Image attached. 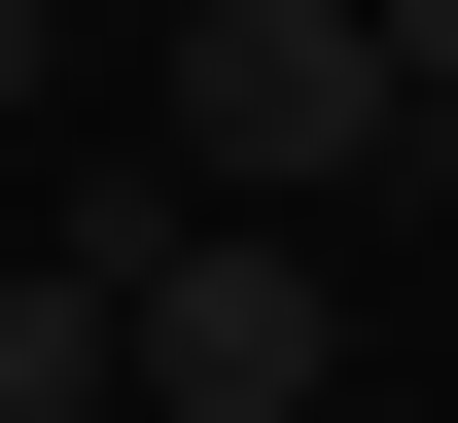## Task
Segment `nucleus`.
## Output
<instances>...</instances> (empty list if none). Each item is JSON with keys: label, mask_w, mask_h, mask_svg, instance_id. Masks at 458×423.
I'll return each mask as SVG.
<instances>
[{"label": "nucleus", "mask_w": 458, "mask_h": 423, "mask_svg": "<svg viewBox=\"0 0 458 423\" xmlns=\"http://www.w3.org/2000/svg\"><path fill=\"white\" fill-rule=\"evenodd\" d=\"M0 141H36V0H0Z\"/></svg>", "instance_id": "5"}, {"label": "nucleus", "mask_w": 458, "mask_h": 423, "mask_svg": "<svg viewBox=\"0 0 458 423\" xmlns=\"http://www.w3.org/2000/svg\"><path fill=\"white\" fill-rule=\"evenodd\" d=\"M141 388V247H0V423H106Z\"/></svg>", "instance_id": "3"}, {"label": "nucleus", "mask_w": 458, "mask_h": 423, "mask_svg": "<svg viewBox=\"0 0 458 423\" xmlns=\"http://www.w3.org/2000/svg\"><path fill=\"white\" fill-rule=\"evenodd\" d=\"M352 388V283L283 212H141V423H318Z\"/></svg>", "instance_id": "2"}, {"label": "nucleus", "mask_w": 458, "mask_h": 423, "mask_svg": "<svg viewBox=\"0 0 458 423\" xmlns=\"http://www.w3.org/2000/svg\"><path fill=\"white\" fill-rule=\"evenodd\" d=\"M388 71H423V141H458V0H388Z\"/></svg>", "instance_id": "4"}, {"label": "nucleus", "mask_w": 458, "mask_h": 423, "mask_svg": "<svg viewBox=\"0 0 458 423\" xmlns=\"http://www.w3.org/2000/svg\"><path fill=\"white\" fill-rule=\"evenodd\" d=\"M176 141H212L247 212H352V177H458V141H423V71H388V0H176Z\"/></svg>", "instance_id": "1"}]
</instances>
